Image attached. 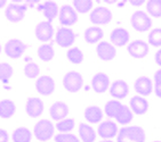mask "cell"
Wrapping results in <instances>:
<instances>
[{"mask_svg": "<svg viewBox=\"0 0 161 142\" xmlns=\"http://www.w3.org/2000/svg\"><path fill=\"white\" fill-rule=\"evenodd\" d=\"M110 93L115 99H124L125 97H127L129 93V87L127 82L124 80L114 81L110 88Z\"/></svg>", "mask_w": 161, "mask_h": 142, "instance_id": "obj_19", "label": "cell"}, {"mask_svg": "<svg viewBox=\"0 0 161 142\" xmlns=\"http://www.w3.org/2000/svg\"><path fill=\"white\" fill-rule=\"evenodd\" d=\"M129 32L124 28H115L112 30L110 34V40H111L113 46L124 47L128 43L129 41Z\"/></svg>", "mask_w": 161, "mask_h": 142, "instance_id": "obj_16", "label": "cell"}, {"mask_svg": "<svg viewBox=\"0 0 161 142\" xmlns=\"http://www.w3.org/2000/svg\"><path fill=\"white\" fill-rule=\"evenodd\" d=\"M75 38H77V35H75V31L72 28H64V26L59 28L55 35L56 43L62 48H68V47L72 46L75 43Z\"/></svg>", "mask_w": 161, "mask_h": 142, "instance_id": "obj_7", "label": "cell"}, {"mask_svg": "<svg viewBox=\"0 0 161 142\" xmlns=\"http://www.w3.org/2000/svg\"><path fill=\"white\" fill-rule=\"evenodd\" d=\"M122 106H124V104H121L119 100H108L105 104V107H104L105 114L108 115V117L115 118V116L118 115L119 110L121 109Z\"/></svg>", "mask_w": 161, "mask_h": 142, "instance_id": "obj_30", "label": "cell"}, {"mask_svg": "<svg viewBox=\"0 0 161 142\" xmlns=\"http://www.w3.org/2000/svg\"><path fill=\"white\" fill-rule=\"evenodd\" d=\"M84 85V76L77 71L68 72L63 77V87L70 93H75Z\"/></svg>", "mask_w": 161, "mask_h": 142, "instance_id": "obj_2", "label": "cell"}, {"mask_svg": "<svg viewBox=\"0 0 161 142\" xmlns=\"http://www.w3.org/2000/svg\"><path fill=\"white\" fill-rule=\"evenodd\" d=\"M66 57L72 64H75V65H79L84 62V53L81 51L79 48L75 47V48H71L66 53Z\"/></svg>", "mask_w": 161, "mask_h": 142, "instance_id": "obj_32", "label": "cell"}, {"mask_svg": "<svg viewBox=\"0 0 161 142\" xmlns=\"http://www.w3.org/2000/svg\"><path fill=\"white\" fill-rule=\"evenodd\" d=\"M99 142H113L111 140H103V141H99Z\"/></svg>", "mask_w": 161, "mask_h": 142, "instance_id": "obj_46", "label": "cell"}, {"mask_svg": "<svg viewBox=\"0 0 161 142\" xmlns=\"http://www.w3.org/2000/svg\"><path fill=\"white\" fill-rule=\"evenodd\" d=\"M13 73H14V68L8 63H0V81L3 83H8L9 80L12 79Z\"/></svg>", "mask_w": 161, "mask_h": 142, "instance_id": "obj_31", "label": "cell"}, {"mask_svg": "<svg viewBox=\"0 0 161 142\" xmlns=\"http://www.w3.org/2000/svg\"><path fill=\"white\" fill-rule=\"evenodd\" d=\"M145 131L141 126L122 127L118 133V142H145Z\"/></svg>", "mask_w": 161, "mask_h": 142, "instance_id": "obj_1", "label": "cell"}, {"mask_svg": "<svg viewBox=\"0 0 161 142\" xmlns=\"http://www.w3.org/2000/svg\"><path fill=\"white\" fill-rule=\"evenodd\" d=\"M154 142H160V141H154Z\"/></svg>", "mask_w": 161, "mask_h": 142, "instance_id": "obj_49", "label": "cell"}, {"mask_svg": "<svg viewBox=\"0 0 161 142\" xmlns=\"http://www.w3.org/2000/svg\"><path fill=\"white\" fill-rule=\"evenodd\" d=\"M92 7H93V1L90 0H77L73 3V8L75 9V12L81 13V14L88 13Z\"/></svg>", "mask_w": 161, "mask_h": 142, "instance_id": "obj_36", "label": "cell"}, {"mask_svg": "<svg viewBox=\"0 0 161 142\" xmlns=\"http://www.w3.org/2000/svg\"><path fill=\"white\" fill-rule=\"evenodd\" d=\"M49 115L50 117L56 120L64 119L69 115V106L63 101L54 102L49 108Z\"/></svg>", "mask_w": 161, "mask_h": 142, "instance_id": "obj_21", "label": "cell"}, {"mask_svg": "<svg viewBox=\"0 0 161 142\" xmlns=\"http://www.w3.org/2000/svg\"><path fill=\"white\" fill-rule=\"evenodd\" d=\"M0 53H1V44H0Z\"/></svg>", "mask_w": 161, "mask_h": 142, "instance_id": "obj_48", "label": "cell"}, {"mask_svg": "<svg viewBox=\"0 0 161 142\" xmlns=\"http://www.w3.org/2000/svg\"><path fill=\"white\" fill-rule=\"evenodd\" d=\"M6 1H5V0H0V9H1V8H3V6H5V5H6Z\"/></svg>", "mask_w": 161, "mask_h": 142, "instance_id": "obj_45", "label": "cell"}, {"mask_svg": "<svg viewBox=\"0 0 161 142\" xmlns=\"http://www.w3.org/2000/svg\"><path fill=\"white\" fill-rule=\"evenodd\" d=\"M89 21L95 25H106L112 21V12L108 7H96L90 13Z\"/></svg>", "mask_w": 161, "mask_h": 142, "instance_id": "obj_5", "label": "cell"}, {"mask_svg": "<svg viewBox=\"0 0 161 142\" xmlns=\"http://www.w3.org/2000/svg\"><path fill=\"white\" fill-rule=\"evenodd\" d=\"M58 21L64 28L73 25L78 21V13L72 6H63L58 12Z\"/></svg>", "mask_w": 161, "mask_h": 142, "instance_id": "obj_11", "label": "cell"}, {"mask_svg": "<svg viewBox=\"0 0 161 142\" xmlns=\"http://www.w3.org/2000/svg\"><path fill=\"white\" fill-rule=\"evenodd\" d=\"M37 9L42 13L43 15H45V17L47 18V21L50 23L53 22L54 18L58 15V12H59L57 5L55 3H53V1H47V3L38 5Z\"/></svg>", "mask_w": 161, "mask_h": 142, "instance_id": "obj_22", "label": "cell"}, {"mask_svg": "<svg viewBox=\"0 0 161 142\" xmlns=\"http://www.w3.org/2000/svg\"><path fill=\"white\" fill-rule=\"evenodd\" d=\"M26 9H28V7L25 5L12 3L5 10V17L7 21H9L12 23H19L24 18Z\"/></svg>", "mask_w": 161, "mask_h": 142, "instance_id": "obj_8", "label": "cell"}, {"mask_svg": "<svg viewBox=\"0 0 161 142\" xmlns=\"http://www.w3.org/2000/svg\"><path fill=\"white\" fill-rule=\"evenodd\" d=\"M128 53L133 58H144L149 53V44L143 40H135L128 44Z\"/></svg>", "mask_w": 161, "mask_h": 142, "instance_id": "obj_12", "label": "cell"}, {"mask_svg": "<svg viewBox=\"0 0 161 142\" xmlns=\"http://www.w3.org/2000/svg\"><path fill=\"white\" fill-rule=\"evenodd\" d=\"M146 8L152 17H161V0H150L146 3Z\"/></svg>", "mask_w": 161, "mask_h": 142, "instance_id": "obj_34", "label": "cell"}, {"mask_svg": "<svg viewBox=\"0 0 161 142\" xmlns=\"http://www.w3.org/2000/svg\"><path fill=\"white\" fill-rule=\"evenodd\" d=\"M16 113L15 104L9 99H3L0 101V117L3 119H9Z\"/></svg>", "mask_w": 161, "mask_h": 142, "instance_id": "obj_23", "label": "cell"}, {"mask_svg": "<svg viewBox=\"0 0 161 142\" xmlns=\"http://www.w3.org/2000/svg\"><path fill=\"white\" fill-rule=\"evenodd\" d=\"M154 87H161V68L154 74Z\"/></svg>", "mask_w": 161, "mask_h": 142, "instance_id": "obj_39", "label": "cell"}, {"mask_svg": "<svg viewBox=\"0 0 161 142\" xmlns=\"http://www.w3.org/2000/svg\"><path fill=\"white\" fill-rule=\"evenodd\" d=\"M143 3H144V1H142V0H133V1H130V5L133 7H138V6H142Z\"/></svg>", "mask_w": 161, "mask_h": 142, "instance_id": "obj_42", "label": "cell"}, {"mask_svg": "<svg viewBox=\"0 0 161 142\" xmlns=\"http://www.w3.org/2000/svg\"><path fill=\"white\" fill-rule=\"evenodd\" d=\"M34 5H36V1H26V3H25V6H26V7H28V6L33 7Z\"/></svg>", "mask_w": 161, "mask_h": 142, "instance_id": "obj_44", "label": "cell"}, {"mask_svg": "<svg viewBox=\"0 0 161 142\" xmlns=\"http://www.w3.org/2000/svg\"><path fill=\"white\" fill-rule=\"evenodd\" d=\"M130 110L136 115H144L149 110V102L144 97L134 96L130 99Z\"/></svg>", "mask_w": 161, "mask_h": 142, "instance_id": "obj_20", "label": "cell"}, {"mask_svg": "<svg viewBox=\"0 0 161 142\" xmlns=\"http://www.w3.org/2000/svg\"><path fill=\"white\" fill-rule=\"evenodd\" d=\"M97 132H98L99 136L104 140H110L118 134V126L112 120H105L102 124H99Z\"/></svg>", "mask_w": 161, "mask_h": 142, "instance_id": "obj_18", "label": "cell"}, {"mask_svg": "<svg viewBox=\"0 0 161 142\" xmlns=\"http://www.w3.org/2000/svg\"><path fill=\"white\" fill-rule=\"evenodd\" d=\"M75 120L73 118H64L62 120H58L55 126L61 133H69L75 129Z\"/></svg>", "mask_w": 161, "mask_h": 142, "instance_id": "obj_33", "label": "cell"}, {"mask_svg": "<svg viewBox=\"0 0 161 142\" xmlns=\"http://www.w3.org/2000/svg\"><path fill=\"white\" fill-rule=\"evenodd\" d=\"M79 135L82 142H94L96 140V132L93 127L86 123H81L79 125Z\"/></svg>", "mask_w": 161, "mask_h": 142, "instance_id": "obj_24", "label": "cell"}, {"mask_svg": "<svg viewBox=\"0 0 161 142\" xmlns=\"http://www.w3.org/2000/svg\"><path fill=\"white\" fill-rule=\"evenodd\" d=\"M103 35H104L103 30L101 28H97V26H90V28H86V31L84 33L85 40L88 43H97L103 38Z\"/></svg>", "mask_w": 161, "mask_h": 142, "instance_id": "obj_25", "label": "cell"}, {"mask_svg": "<svg viewBox=\"0 0 161 142\" xmlns=\"http://www.w3.org/2000/svg\"><path fill=\"white\" fill-rule=\"evenodd\" d=\"M8 140H9L8 133L3 129H0V142H8Z\"/></svg>", "mask_w": 161, "mask_h": 142, "instance_id": "obj_40", "label": "cell"}, {"mask_svg": "<svg viewBox=\"0 0 161 142\" xmlns=\"http://www.w3.org/2000/svg\"><path fill=\"white\" fill-rule=\"evenodd\" d=\"M134 88L136 90V92L141 94V97H146L151 94L153 91V82L150 77L141 76L135 81Z\"/></svg>", "mask_w": 161, "mask_h": 142, "instance_id": "obj_17", "label": "cell"}, {"mask_svg": "<svg viewBox=\"0 0 161 142\" xmlns=\"http://www.w3.org/2000/svg\"><path fill=\"white\" fill-rule=\"evenodd\" d=\"M96 53L99 59H102L104 62H110V60H113L115 58L117 50L112 43H110L108 41H102L97 44Z\"/></svg>", "mask_w": 161, "mask_h": 142, "instance_id": "obj_10", "label": "cell"}, {"mask_svg": "<svg viewBox=\"0 0 161 142\" xmlns=\"http://www.w3.org/2000/svg\"><path fill=\"white\" fill-rule=\"evenodd\" d=\"M108 84H110V79L103 72L96 73L92 79V88L96 93H104L108 89Z\"/></svg>", "mask_w": 161, "mask_h": 142, "instance_id": "obj_14", "label": "cell"}, {"mask_svg": "<svg viewBox=\"0 0 161 142\" xmlns=\"http://www.w3.org/2000/svg\"><path fill=\"white\" fill-rule=\"evenodd\" d=\"M54 37L53 24L48 21H42L36 26V38L41 42L49 41Z\"/></svg>", "mask_w": 161, "mask_h": 142, "instance_id": "obj_13", "label": "cell"}, {"mask_svg": "<svg viewBox=\"0 0 161 142\" xmlns=\"http://www.w3.org/2000/svg\"><path fill=\"white\" fill-rule=\"evenodd\" d=\"M154 59H155V63H157V64H158L159 66H161V49L159 50L158 53H155Z\"/></svg>", "mask_w": 161, "mask_h": 142, "instance_id": "obj_41", "label": "cell"}, {"mask_svg": "<svg viewBox=\"0 0 161 142\" xmlns=\"http://www.w3.org/2000/svg\"><path fill=\"white\" fill-rule=\"evenodd\" d=\"M25 111L30 117H39L43 113V102L41 99L32 97L25 104Z\"/></svg>", "mask_w": 161, "mask_h": 142, "instance_id": "obj_15", "label": "cell"}, {"mask_svg": "<svg viewBox=\"0 0 161 142\" xmlns=\"http://www.w3.org/2000/svg\"><path fill=\"white\" fill-rule=\"evenodd\" d=\"M32 134L28 127H17L13 132V141L14 142H31Z\"/></svg>", "mask_w": 161, "mask_h": 142, "instance_id": "obj_27", "label": "cell"}, {"mask_svg": "<svg viewBox=\"0 0 161 142\" xmlns=\"http://www.w3.org/2000/svg\"><path fill=\"white\" fill-rule=\"evenodd\" d=\"M154 92L159 98H161V87H154Z\"/></svg>", "mask_w": 161, "mask_h": 142, "instance_id": "obj_43", "label": "cell"}, {"mask_svg": "<svg viewBox=\"0 0 161 142\" xmlns=\"http://www.w3.org/2000/svg\"><path fill=\"white\" fill-rule=\"evenodd\" d=\"M38 56L43 62H50L55 56V50L52 44H41L38 48Z\"/></svg>", "mask_w": 161, "mask_h": 142, "instance_id": "obj_28", "label": "cell"}, {"mask_svg": "<svg viewBox=\"0 0 161 142\" xmlns=\"http://www.w3.org/2000/svg\"><path fill=\"white\" fill-rule=\"evenodd\" d=\"M33 133L39 141H48L54 134V125L49 119H40L33 127Z\"/></svg>", "mask_w": 161, "mask_h": 142, "instance_id": "obj_3", "label": "cell"}, {"mask_svg": "<svg viewBox=\"0 0 161 142\" xmlns=\"http://www.w3.org/2000/svg\"><path fill=\"white\" fill-rule=\"evenodd\" d=\"M55 81L48 75H42L36 81V89L42 96H50L55 91Z\"/></svg>", "mask_w": 161, "mask_h": 142, "instance_id": "obj_9", "label": "cell"}, {"mask_svg": "<svg viewBox=\"0 0 161 142\" xmlns=\"http://www.w3.org/2000/svg\"><path fill=\"white\" fill-rule=\"evenodd\" d=\"M119 124H122V125H127L129 124L131 120H133V111L130 110V108H128L127 106L124 105L121 107V109L119 110L118 115L115 116L114 118Z\"/></svg>", "mask_w": 161, "mask_h": 142, "instance_id": "obj_29", "label": "cell"}, {"mask_svg": "<svg viewBox=\"0 0 161 142\" xmlns=\"http://www.w3.org/2000/svg\"><path fill=\"white\" fill-rule=\"evenodd\" d=\"M84 116L87 119V122H89L92 124H96L103 118V113L101 108L97 106H89L85 109Z\"/></svg>", "mask_w": 161, "mask_h": 142, "instance_id": "obj_26", "label": "cell"}, {"mask_svg": "<svg viewBox=\"0 0 161 142\" xmlns=\"http://www.w3.org/2000/svg\"><path fill=\"white\" fill-rule=\"evenodd\" d=\"M40 74V67L34 62L28 63L24 66V75L29 79H36Z\"/></svg>", "mask_w": 161, "mask_h": 142, "instance_id": "obj_35", "label": "cell"}, {"mask_svg": "<svg viewBox=\"0 0 161 142\" xmlns=\"http://www.w3.org/2000/svg\"><path fill=\"white\" fill-rule=\"evenodd\" d=\"M130 24H131L134 30H136L138 32H145L149 28H151L152 19L149 16V14H146L145 12H142V10H138L131 15Z\"/></svg>", "mask_w": 161, "mask_h": 142, "instance_id": "obj_4", "label": "cell"}, {"mask_svg": "<svg viewBox=\"0 0 161 142\" xmlns=\"http://www.w3.org/2000/svg\"><path fill=\"white\" fill-rule=\"evenodd\" d=\"M26 49H28L26 43L23 42L22 40H19V39H12L5 44V48H3L7 57L13 59L19 58L25 53Z\"/></svg>", "mask_w": 161, "mask_h": 142, "instance_id": "obj_6", "label": "cell"}, {"mask_svg": "<svg viewBox=\"0 0 161 142\" xmlns=\"http://www.w3.org/2000/svg\"><path fill=\"white\" fill-rule=\"evenodd\" d=\"M118 5H119V6H124V5H125V3H124V1H121V3H119Z\"/></svg>", "mask_w": 161, "mask_h": 142, "instance_id": "obj_47", "label": "cell"}, {"mask_svg": "<svg viewBox=\"0 0 161 142\" xmlns=\"http://www.w3.org/2000/svg\"><path fill=\"white\" fill-rule=\"evenodd\" d=\"M149 43L153 47H161V28H157L152 30L147 37Z\"/></svg>", "mask_w": 161, "mask_h": 142, "instance_id": "obj_37", "label": "cell"}, {"mask_svg": "<svg viewBox=\"0 0 161 142\" xmlns=\"http://www.w3.org/2000/svg\"><path fill=\"white\" fill-rule=\"evenodd\" d=\"M56 142H80L78 136L72 133H59L55 135Z\"/></svg>", "mask_w": 161, "mask_h": 142, "instance_id": "obj_38", "label": "cell"}]
</instances>
